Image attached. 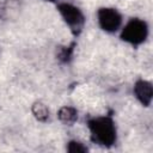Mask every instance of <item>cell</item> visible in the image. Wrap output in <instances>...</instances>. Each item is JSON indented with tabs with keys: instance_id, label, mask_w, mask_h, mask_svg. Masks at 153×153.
Listing matches in <instances>:
<instances>
[{
	"instance_id": "cell-9",
	"label": "cell",
	"mask_w": 153,
	"mask_h": 153,
	"mask_svg": "<svg viewBox=\"0 0 153 153\" xmlns=\"http://www.w3.org/2000/svg\"><path fill=\"white\" fill-rule=\"evenodd\" d=\"M48 1H54V0H48Z\"/></svg>"
},
{
	"instance_id": "cell-4",
	"label": "cell",
	"mask_w": 153,
	"mask_h": 153,
	"mask_svg": "<svg viewBox=\"0 0 153 153\" xmlns=\"http://www.w3.org/2000/svg\"><path fill=\"white\" fill-rule=\"evenodd\" d=\"M97 22L99 27L109 33H114L122 27V14L114 7H102L97 11Z\"/></svg>"
},
{
	"instance_id": "cell-3",
	"label": "cell",
	"mask_w": 153,
	"mask_h": 153,
	"mask_svg": "<svg viewBox=\"0 0 153 153\" xmlns=\"http://www.w3.org/2000/svg\"><path fill=\"white\" fill-rule=\"evenodd\" d=\"M56 7H57V11H59L61 18L67 24L69 30L74 35H79L85 24V16H84L82 11L79 7H76L75 5L65 2V1L59 2Z\"/></svg>"
},
{
	"instance_id": "cell-6",
	"label": "cell",
	"mask_w": 153,
	"mask_h": 153,
	"mask_svg": "<svg viewBox=\"0 0 153 153\" xmlns=\"http://www.w3.org/2000/svg\"><path fill=\"white\" fill-rule=\"evenodd\" d=\"M57 117L66 124H73L78 120V110L73 106H62L57 112Z\"/></svg>"
},
{
	"instance_id": "cell-8",
	"label": "cell",
	"mask_w": 153,
	"mask_h": 153,
	"mask_svg": "<svg viewBox=\"0 0 153 153\" xmlns=\"http://www.w3.org/2000/svg\"><path fill=\"white\" fill-rule=\"evenodd\" d=\"M68 152H72V153H79V152H87V148L79 141H71L68 142V147H67Z\"/></svg>"
},
{
	"instance_id": "cell-7",
	"label": "cell",
	"mask_w": 153,
	"mask_h": 153,
	"mask_svg": "<svg viewBox=\"0 0 153 153\" xmlns=\"http://www.w3.org/2000/svg\"><path fill=\"white\" fill-rule=\"evenodd\" d=\"M31 110H32L33 116H35L38 121H41V122H45V121L49 118V116H50V115H49L50 112H49L48 106H47L45 104L41 103V102H36V103H33Z\"/></svg>"
},
{
	"instance_id": "cell-1",
	"label": "cell",
	"mask_w": 153,
	"mask_h": 153,
	"mask_svg": "<svg viewBox=\"0 0 153 153\" xmlns=\"http://www.w3.org/2000/svg\"><path fill=\"white\" fill-rule=\"evenodd\" d=\"M87 128L90 130L91 140L104 147L115 145L117 139V130L115 122L109 116H97L87 121Z\"/></svg>"
},
{
	"instance_id": "cell-5",
	"label": "cell",
	"mask_w": 153,
	"mask_h": 153,
	"mask_svg": "<svg viewBox=\"0 0 153 153\" xmlns=\"http://www.w3.org/2000/svg\"><path fill=\"white\" fill-rule=\"evenodd\" d=\"M133 92H134V96L136 97V99L143 106H149L151 105L152 96H153V88H152V84L149 81L143 80V79L137 80L134 84Z\"/></svg>"
},
{
	"instance_id": "cell-2",
	"label": "cell",
	"mask_w": 153,
	"mask_h": 153,
	"mask_svg": "<svg viewBox=\"0 0 153 153\" xmlns=\"http://www.w3.org/2000/svg\"><path fill=\"white\" fill-rule=\"evenodd\" d=\"M121 39L124 41L128 44L131 45H140L142 44L149 33V27L146 20L140 19V18H131L129 19L124 26L121 29Z\"/></svg>"
}]
</instances>
